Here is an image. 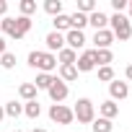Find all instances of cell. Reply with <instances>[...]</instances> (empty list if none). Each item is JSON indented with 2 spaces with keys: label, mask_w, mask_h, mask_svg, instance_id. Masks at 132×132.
I'll use <instances>...</instances> for the list:
<instances>
[{
  "label": "cell",
  "mask_w": 132,
  "mask_h": 132,
  "mask_svg": "<svg viewBox=\"0 0 132 132\" xmlns=\"http://www.w3.org/2000/svg\"><path fill=\"white\" fill-rule=\"evenodd\" d=\"M29 65H31V68H39L42 73H52V70L57 68V57H54L52 52H39V49H34V52H29Z\"/></svg>",
  "instance_id": "obj_1"
},
{
  "label": "cell",
  "mask_w": 132,
  "mask_h": 132,
  "mask_svg": "<svg viewBox=\"0 0 132 132\" xmlns=\"http://www.w3.org/2000/svg\"><path fill=\"white\" fill-rule=\"evenodd\" d=\"M109 31L114 34V39H119V42H127L129 36H132V23H129V18L127 16H122V13H114L111 18H109Z\"/></svg>",
  "instance_id": "obj_2"
},
{
  "label": "cell",
  "mask_w": 132,
  "mask_h": 132,
  "mask_svg": "<svg viewBox=\"0 0 132 132\" xmlns=\"http://www.w3.org/2000/svg\"><path fill=\"white\" fill-rule=\"evenodd\" d=\"M73 117L83 124H91L96 119V109H93V101L91 98H78L75 106H73Z\"/></svg>",
  "instance_id": "obj_3"
},
{
  "label": "cell",
  "mask_w": 132,
  "mask_h": 132,
  "mask_svg": "<svg viewBox=\"0 0 132 132\" xmlns=\"http://www.w3.org/2000/svg\"><path fill=\"white\" fill-rule=\"evenodd\" d=\"M49 119L57 122V124H70L75 117H73V109H70V106H65V104H52V109H49Z\"/></svg>",
  "instance_id": "obj_4"
},
{
  "label": "cell",
  "mask_w": 132,
  "mask_h": 132,
  "mask_svg": "<svg viewBox=\"0 0 132 132\" xmlns=\"http://www.w3.org/2000/svg\"><path fill=\"white\" fill-rule=\"evenodd\" d=\"M75 70H78V73H91V70H96V49H86V52L75 60Z\"/></svg>",
  "instance_id": "obj_5"
},
{
  "label": "cell",
  "mask_w": 132,
  "mask_h": 132,
  "mask_svg": "<svg viewBox=\"0 0 132 132\" xmlns=\"http://www.w3.org/2000/svg\"><path fill=\"white\" fill-rule=\"evenodd\" d=\"M47 93H49V98H52L54 104H62L65 98H68V93H70V88H68V83H62L60 78H54V83L49 86V91H47Z\"/></svg>",
  "instance_id": "obj_6"
},
{
  "label": "cell",
  "mask_w": 132,
  "mask_h": 132,
  "mask_svg": "<svg viewBox=\"0 0 132 132\" xmlns=\"http://www.w3.org/2000/svg\"><path fill=\"white\" fill-rule=\"evenodd\" d=\"M109 96H111V101H122V98H127V96H129V83L114 78V80L109 83Z\"/></svg>",
  "instance_id": "obj_7"
},
{
  "label": "cell",
  "mask_w": 132,
  "mask_h": 132,
  "mask_svg": "<svg viewBox=\"0 0 132 132\" xmlns=\"http://www.w3.org/2000/svg\"><path fill=\"white\" fill-rule=\"evenodd\" d=\"M65 44H68V49L78 52V49H83V47H86V34H83V31L70 29L68 34H65Z\"/></svg>",
  "instance_id": "obj_8"
},
{
  "label": "cell",
  "mask_w": 132,
  "mask_h": 132,
  "mask_svg": "<svg viewBox=\"0 0 132 132\" xmlns=\"http://www.w3.org/2000/svg\"><path fill=\"white\" fill-rule=\"evenodd\" d=\"M44 44H47V52H60V49L65 47V34L49 31V34L44 36Z\"/></svg>",
  "instance_id": "obj_9"
},
{
  "label": "cell",
  "mask_w": 132,
  "mask_h": 132,
  "mask_svg": "<svg viewBox=\"0 0 132 132\" xmlns=\"http://www.w3.org/2000/svg\"><path fill=\"white\" fill-rule=\"evenodd\" d=\"M93 44H96V49H109L114 44V34L109 29H101V31L93 34Z\"/></svg>",
  "instance_id": "obj_10"
},
{
  "label": "cell",
  "mask_w": 132,
  "mask_h": 132,
  "mask_svg": "<svg viewBox=\"0 0 132 132\" xmlns=\"http://www.w3.org/2000/svg\"><path fill=\"white\" fill-rule=\"evenodd\" d=\"M0 29H3V34L5 36H11V39H21L18 36V31H16V18H11V16H5V18H0Z\"/></svg>",
  "instance_id": "obj_11"
},
{
  "label": "cell",
  "mask_w": 132,
  "mask_h": 132,
  "mask_svg": "<svg viewBox=\"0 0 132 132\" xmlns=\"http://www.w3.org/2000/svg\"><path fill=\"white\" fill-rule=\"evenodd\" d=\"M88 23H91L96 31H101V29H106V26H109V16H106V13H101V11H93V13L88 16Z\"/></svg>",
  "instance_id": "obj_12"
},
{
  "label": "cell",
  "mask_w": 132,
  "mask_h": 132,
  "mask_svg": "<svg viewBox=\"0 0 132 132\" xmlns=\"http://www.w3.org/2000/svg\"><path fill=\"white\" fill-rule=\"evenodd\" d=\"M98 111H101V117H104V119H114V117L119 114V104L109 98V101H104V104L98 106Z\"/></svg>",
  "instance_id": "obj_13"
},
{
  "label": "cell",
  "mask_w": 132,
  "mask_h": 132,
  "mask_svg": "<svg viewBox=\"0 0 132 132\" xmlns=\"http://www.w3.org/2000/svg\"><path fill=\"white\" fill-rule=\"evenodd\" d=\"M60 80H62V83H73V80H78L75 65H60Z\"/></svg>",
  "instance_id": "obj_14"
},
{
  "label": "cell",
  "mask_w": 132,
  "mask_h": 132,
  "mask_svg": "<svg viewBox=\"0 0 132 132\" xmlns=\"http://www.w3.org/2000/svg\"><path fill=\"white\" fill-rule=\"evenodd\" d=\"M18 96L23 101H36V86L34 83H21L18 86Z\"/></svg>",
  "instance_id": "obj_15"
},
{
  "label": "cell",
  "mask_w": 132,
  "mask_h": 132,
  "mask_svg": "<svg viewBox=\"0 0 132 132\" xmlns=\"http://www.w3.org/2000/svg\"><path fill=\"white\" fill-rule=\"evenodd\" d=\"M52 23H54V31H60V34H62V31H65V34L70 31V16H68V13L54 16V18H52Z\"/></svg>",
  "instance_id": "obj_16"
},
{
  "label": "cell",
  "mask_w": 132,
  "mask_h": 132,
  "mask_svg": "<svg viewBox=\"0 0 132 132\" xmlns=\"http://www.w3.org/2000/svg\"><path fill=\"white\" fill-rule=\"evenodd\" d=\"M57 60H60V65H75L78 52H73V49H68V47H62V49L57 52Z\"/></svg>",
  "instance_id": "obj_17"
},
{
  "label": "cell",
  "mask_w": 132,
  "mask_h": 132,
  "mask_svg": "<svg viewBox=\"0 0 132 132\" xmlns=\"http://www.w3.org/2000/svg\"><path fill=\"white\" fill-rule=\"evenodd\" d=\"M114 62L111 49H96V68H106V65Z\"/></svg>",
  "instance_id": "obj_18"
},
{
  "label": "cell",
  "mask_w": 132,
  "mask_h": 132,
  "mask_svg": "<svg viewBox=\"0 0 132 132\" xmlns=\"http://www.w3.org/2000/svg\"><path fill=\"white\" fill-rule=\"evenodd\" d=\"M86 26H88V16H86V13H78V11H75V13L70 16V29H75V31H83Z\"/></svg>",
  "instance_id": "obj_19"
},
{
  "label": "cell",
  "mask_w": 132,
  "mask_h": 132,
  "mask_svg": "<svg viewBox=\"0 0 132 132\" xmlns=\"http://www.w3.org/2000/svg\"><path fill=\"white\" fill-rule=\"evenodd\" d=\"M31 23H34V21H31L29 16H18V18H16V31H18V36H21V39L31 31Z\"/></svg>",
  "instance_id": "obj_20"
},
{
  "label": "cell",
  "mask_w": 132,
  "mask_h": 132,
  "mask_svg": "<svg viewBox=\"0 0 132 132\" xmlns=\"http://www.w3.org/2000/svg\"><path fill=\"white\" fill-rule=\"evenodd\" d=\"M54 83V75H49V73H39L36 75V80H34V86H36V91H49V86Z\"/></svg>",
  "instance_id": "obj_21"
},
{
  "label": "cell",
  "mask_w": 132,
  "mask_h": 132,
  "mask_svg": "<svg viewBox=\"0 0 132 132\" xmlns=\"http://www.w3.org/2000/svg\"><path fill=\"white\" fill-rule=\"evenodd\" d=\"M91 129H93V132H111V129H114V124H111V119L98 117V119H93V122H91Z\"/></svg>",
  "instance_id": "obj_22"
},
{
  "label": "cell",
  "mask_w": 132,
  "mask_h": 132,
  "mask_svg": "<svg viewBox=\"0 0 132 132\" xmlns=\"http://www.w3.org/2000/svg\"><path fill=\"white\" fill-rule=\"evenodd\" d=\"M3 109H5V117H13V119H18L23 114V104H18V101H8Z\"/></svg>",
  "instance_id": "obj_23"
},
{
  "label": "cell",
  "mask_w": 132,
  "mask_h": 132,
  "mask_svg": "<svg viewBox=\"0 0 132 132\" xmlns=\"http://www.w3.org/2000/svg\"><path fill=\"white\" fill-rule=\"evenodd\" d=\"M23 114H26L29 119H36V117L42 114V106H39V101H26V104H23Z\"/></svg>",
  "instance_id": "obj_24"
},
{
  "label": "cell",
  "mask_w": 132,
  "mask_h": 132,
  "mask_svg": "<svg viewBox=\"0 0 132 132\" xmlns=\"http://www.w3.org/2000/svg\"><path fill=\"white\" fill-rule=\"evenodd\" d=\"M44 11L54 18V16H60L62 13V0H44Z\"/></svg>",
  "instance_id": "obj_25"
},
{
  "label": "cell",
  "mask_w": 132,
  "mask_h": 132,
  "mask_svg": "<svg viewBox=\"0 0 132 132\" xmlns=\"http://www.w3.org/2000/svg\"><path fill=\"white\" fill-rule=\"evenodd\" d=\"M18 11H21V16H29V18H31V13L36 11V0H21V3H18Z\"/></svg>",
  "instance_id": "obj_26"
},
{
  "label": "cell",
  "mask_w": 132,
  "mask_h": 132,
  "mask_svg": "<svg viewBox=\"0 0 132 132\" xmlns=\"http://www.w3.org/2000/svg\"><path fill=\"white\" fill-rule=\"evenodd\" d=\"M0 68H5V70H13V68H16V54H13V52H5V54H0Z\"/></svg>",
  "instance_id": "obj_27"
},
{
  "label": "cell",
  "mask_w": 132,
  "mask_h": 132,
  "mask_svg": "<svg viewBox=\"0 0 132 132\" xmlns=\"http://www.w3.org/2000/svg\"><path fill=\"white\" fill-rule=\"evenodd\" d=\"M93 11H96V3H93V0H78V13L91 16Z\"/></svg>",
  "instance_id": "obj_28"
},
{
  "label": "cell",
  "mask_w": 132,
  "mask_h": 132,
  "mask_svg": "<svg viewBox=\"0 0 132 132\" xmlns=\"http://www.w3.org/2000/svg\"><path fill=\"white\" fill-rule=\"evenodd\" d=\"M98 80H104V83H111V80H114V70H111V65H106V68H98Z\"/></svg>",
  "instance_id": "obj_29"
},
{
  "label": "cell",
  "mask_w": 132,
  "mask_h": 132,
  "mask_svg": "<svg viewBox=\"0 0 132 132\" xmlns=\"http://www.w3.org/2000/svg\"><path fill=\"white\" fill-rule=\"evenodd\" d=\"M111 8H114V13L127 11V0H111Z\"/></svg>",
  "instance_id": "obj_30"
},
{
  "label": "cell",
  "mask_w": 132,
  "mask_h": 132,
  "mask_svg": "<svg viewBox=\"0 0 132 132\" xmlns=\"http://www.w3.org/2000/svg\"><path fill=\"white\" fill-rule=\"evenodd\" d=\"M5 13H8V3H5V0H0V18H5Z\"/></svg>",
  "instance_id": "obj_31"
},
{
  "label": "cell",
  "mask_w": 132,
  "mask_h": 132,
  "mask_svg": "<svg viewBox=\"0 0 132 132\" xmlns=\"http://www.w3.org/2000/svg\"><path fill=\"white\" fill-rule=\"evenodd\" d=\"M124 78L132 83V65H127V68H124Z\"/></svg>",
  "instance_id": "obj_32"
},
{
  "label": "cell",
  "mask_w": 132,
  "mask_h": 132,
  "mask_svg": "<svg viewBox=\"0 0 132 132\" xmlns=\"http://www.w3.org/2000/svg\"><path fill=\"white\" fill-rule=\"evenodd\" d=\"M0 54H5V39L0 36Z\"/></svg>",
  "instance_id": "obj_33"
},
{
  "label": "cell",
  "mask_w": 132,
  "mask_h": 132,
  "mask_svg": "<svg viewBox=\"0 0 132 132\" xmlns=\"http://www.w3.org/2000/svg\"><path fill=\"white\" fill-rule=\"evenodd\" d=\"M127 11H129V16H127V18L132 21V0H127Z\"/></svg>",
  "instance_id": "obj_34"
},
{
  "label": "cell",
  "mask_w": 132,
  "mask_h": 132,
  "mask_svg": "<svg viewBox=\"0 0 132 132\" xmlns=\"http://www.w3.org/2000/svg\"><path fill=\"white\" fill-rule=\"evenodd\" d=\"M5 119V109H3V104H0V122Z\"/></svg>",
  "instance_id": "obj_35"
},
{
  "label": "cell",
  "mask_w": 132,
  "mask_h": 132,
  "mask_svg": "<svg viewBox=\"0 0 132 132\" xmlns=\"http://www.w3.org/2000/svg\"><path fill=\"white\" fill-rule=\"evenodd\" d=\"M31 132H47V129H44V127H34Z\"/></svg>",
  "instance_id": "obj_36"
},
{
  "label": "cell",
  "mask_w": 132,
  "mask_h": 132,
  "mask_svg": "<svg viewBox=\"0 0 132 132\" xmlns=\"http://www.w3.org/2000/svg\"><path fill=\"white\" fill-rule=\"evenodd\" d=\"M16 132H21V129H16Z\"/></svg>",
  "instance_id": "obj_37"
}]
</instances>
